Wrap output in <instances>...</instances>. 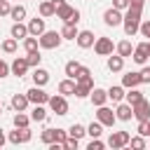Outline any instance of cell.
<instances>
[{"label":"cell","mask_w":150,"mask_h":150,"mask_svg":"<svg viewBox=\"0 0 150 150\" xmlns=\"http://www.w3.org/2000/svg\"><path fill=\"white\" fill-rule=\"evenodd\" d=\"M143 2L145 0H129V5H134V7H143Z\"/></svg>","instance_id":"f907efd6"},{"label":"cell","mask_w":150,"mask_h":150,"mask_svg":"<svg viewBox=\"0 0 150 150\" xmlns=\"http://www.w3.org/2000/svg\"><path fill=\"white\" fill-rule=\"evenodd\" d=\"M115 49H117V54H120L122 59H127V56H131V52H134V45H131L129 40H122V42H117V45H115Z\"/></svg>","instance_id":"cb8c5ba5"},{"label":"cell","mask_w":150,"mask_h":150,"mask_svg":"<svg viewBox=\"0 0 150 150\" xmlns=\"http://www.w3.org/2000/svg\"><path fill=\"white\" fill-rule=\"evenodd\" d=\"M115 117L122 120V122H129V120L134 117V108H131L129 103H122V101H120V105H117V110H115Z\"/></svg>","instance_id":"e0dca14e"},{"label":"cell","mask_w":150,"mask_h":150,"mask_svg":"<svg viewBox=\"0 0 150 150\" xmlns=\"http://www.w3.org/2000/svg\"><path fill=\"white\" fill-rule=\"evenodd\" d=\"M14 127H28L30 124V115H26L23 110H16V115H14Z\"/></svg>","instance_id":"f546056e"},{"label":"cell","mask_w":150,"mask_h":150,"mask_svg":"<svg viewBox=\"0 0 150 150\" xmlns=\"http://www.w3.org/2000/svg\"><path fill=\"white\" fill-rule=\"evenodd\" d=\"M138 84H141V75H138V73H127V75H122V87L131 89V87H138Z\"/></svg>","instance_id":"7402d4cb"},{"label":"cell","mask_w":150,"mask_h":150,"mask_svg":"<svg viewBox=\"0 0 150 150\" xmlns=\"http://www.w3.org/2000/svg\"><path fill=\"white\" fill-rule=\"evenodd\" d=\"M84 134H87V129H84L82 124H77V122L70 124V129H68V136H73V138H82Z\"/></svg>","instance_id":"e575fe53"},{"label":"cell","mask_w":150,"mask_h":150,"mask_svg":"<svg viewBox=\"0 0 150 150\" xmlns=\"http://www.w3.org/2000/svg\"><path fill=\"white\" fill-rule=\"evenodd\" d=\"M5 141H7V136H5V131H2V129H0V148H2V145H5Z\"/></svg>","instance_id":"816d5d0a"},{"label":"cell","mask_w":150,"mask_h":150,"mask_svg":"<svg viewBox=\"0 0 150 150\" xmlns=\"http://www.w3.org/2000/svg\"><path fill=\"white\" fill-rule=\"evenodd\" d=\"M138 33H141L143 38H150V19H148V21H143V19H141V26H138Z\"/></svg>","instance_id":"b9f144b4"},{"label":"cell","mask_w":150,"mask_h":150,"mask_svg":"<svg viewBox=\"0 0 150 150\" xmlns=\"http://www.w3.org/2000/svg\"><path fill=\"white\" fill-rule=\"evenodd\" d=\"M89 96H91V103H94L96 108H98V105H105V101H108V91H105V89H98V87H91Z\"/></svg>","instance_id":"2e32d148"},{"label":"cell","mask_w":150,"mask_h":150,"mask_svg":"<svg viewBox=\"0 0 150 150\" xmlns=\"http://www.w3.org/2000/svg\"><path fill=\"white\" fill-rule=\"evenodd\" d=\"M26 96H28V101H30L33 105H35V103H42V105H45V103L49 101V94H47L42 87H38V84H35V87H30V89L26 91Z\"/></svg>","instance_id":"52a82bcc"},{"label":"cell","mask_w":150,"mask_h":150,"mask_svg":"<svg viewBox=\"0 0 150 150\" xmlns=\"http://www.w3.org/2000/svg\"><path fill=\"white\" fill-rule=\"evenodd\" d=\"M134 108V117L138 120V122H145V120H150V101L143 96L138 103H134L131 105Z\"/></svg>","instance_id":"5b68a950"},{"label":"cell","mask_w":150,"mask_h":150,"mask_svg":"<svg viewBox=\"0 0 150 150\" xmlns=\"http://www.w3.org/2000/svg\"><path fill=\"white\" fill-rule=\"evenodd\" d=\"M112 49H115V45H112L110 38H96V40H94V52H96L98 56H110Z\"/></svg>","instance_id":"8992f818"},{"label":"cell","mask_w":150,"mask_h":150,"mask_svg":"<svg viewBox=\"0 0 150 150\" xmlns=\"http://www.w3.org/2000/svg\"><path fill=\"white\" fill-rule=\"evenodd\" d=\"M7 75H9V66L0 59V77H7Z\"/></svg>","instance_id":"c3c4849f"},{"label":"cell","mask_w":150,"mask_h":150,"mask_svg":"<svg viewBox=\"0 0 150 150\" xmlns=\"http://www.w3.org/2000/svg\"><path fill=\"white\" fill-rule=\"evenodd\" d=\"M75 40H77V45H80L82 49H89V47H94V40H96V38H94L91 30H80Z\"/></svg>","instance_id":"9a60e30c"},{"label":"cell","mask_w":150,"mask_h":150,"mask_svg":"<svg viewBox=\"0 0 150 150\" xmlns=\"http://www.w3.org/2000/svg\"><path fill=\"white\" fill-rule=\"evenodd\" d=\"M59 94H63V96H70V94H75V80H73V77H66V80H61V82H59Z\"/></svg>","instance_id":"44dd1931"},{"label":"cell","mask_w":150,"mask_h":150,"mask_svg":"<svg viewBox=\"0 0 150 150\" xmlns=\"http://www.w3.org/2000/svg\"><path fill=\"white\" fill-rule=\"evenodd\" d=\"M77 68H80V63H77V61H68V63H66V75L75 80V73H77Z\"/></svg>","instance_id":"f35d334b"},{"label":"cell","mask_w":150,"mask_h":150,"mask_svg":"<svg viewBox=\"0 0 150 150\" xmlns=\"http://www.w3.org/2000/svg\"><path fill=\"white\" fill-rule=\"evenodd\" d=\"M9 35H12V38H16V40H21V38H26V35H28V26H26V23H21V21H14V26L9 28Z\"/></svg>","instance_id":"ac0fdd59"},{"label":"cell","mask_w":150,"mask_h":150,"mask_svg":"<svg viewBox=\"0 0 150 150\" xmlns=\"http://www.w3.org/2000/svg\"><path fill=\"white\" fill-rule=\"evenodd\" d=\"M77 33H80V30H77V26H70V23H66V26L61 28V38H63V40H75V38H77Z\"/></svg>","instance_id":"83f0119b"},{"label":"cell","mask_w":150,"mask_h":150,"mask_svg":"<svg viewBox=\"0 0 150 150\" xmlns=\"http://www.w3.org/2000/svg\"><path fill=\"white\" fill-rule=\"evenodd\" d=\"M122 16H124V14H122V9L110 7V9H105V12H103V23L115 28V26H120V23H122Z\"/></svg>","instance_id":"30bf717a"},{"label":"cell","mask_w":150,"mask_h":150,"mask_svg":"<svg viewBox=\"0 0 150 150\" xmlns=\"http://www.w3.org/2000/svg\"><path fill=\"white\" fill-rule=\"evenodd\" d=\"M26 26H28V35H35V38H40V35L47 30V26H45V16H35V19H30Z\"/></svg>","instance_id":"8fae6325"},{"label":"cell","mask_w":150,"mask_h":150,"mask_svg":"<svg viewBox=\"0 0 150 150\" xmlns=\"http://www.w3.org/2000/svg\"><path fill=\"white\" fill-rule=\"evenodd\" d=\"M103 145H105V143H103L101 138H91V143H89V150H103Z\"/></svg>","instance_id":"ee69618b"},{"label":"cell","mask_w":150,"mask_h":150,"mask_svg":"<svg viewBox=\"0 0 150 150\" xmlns=\"http://www.w3.org/2000/svg\"><path fill=\"white\" fill-rule=\"evenodd\" d=\"M40 138H42V143H47V145H49V143H54V141H56V131H54V129H45V131L40 134Z\"/></svg>","instance_id":"74e56055"},{"label":"cell","mask_w":150,"mask_h":150,"mask_svg":"<svg viewBox=\"0 0 150 150\" xmlns=\"http://www.w3.org/2000/svg\"><path fill=\"white\" fill-rule=\"evenodd\" d=\"M87 134L91 136V138H101V134H103V124L96 120V122H91L89 127H87Z\"/></svg>","instance_id":"d6a6232c"},{"label":"cell","mask_w":150,"mask_h":150,"mask_svg":"<svg viewBox=\"0 0 150 150\" xmlns=\"http://www.w3.org/2000/svg\"><path fill=\"white\" fill-rule=\"evenodd\" d=\"M38 12H40V16H45V19H47V16H54V12H56V9H54V2H52V0H42V2H40V7H38Z\"/></svg>","instance_id":"d4e9b609"},{"label":"cell","mask_w":150,"mask_h":150,"mask_svg":"<svg viewBox=\"0 0 150 150\" xmlns=\"http://www.w3.org/2000/svg\"><path fill=\"white\" fill-rule=\"evenodd\" d=\"M124 98H127V103H129V105H134V103H138V101L143 98V91H138L136 87H131L129 91H124Z\"/></svg>","instance_id":"4316f807"},{"label":"cell","mask_w":150,"mask_h":150,"mask_svg":"<svg viewBox=\"0 0 150 150\" xmlns=\"http://www.w3.org/2000/svg\"><path fill=\"white\" fill-rule=\"evenodd\" d=\"M33 138V131L28 127H14V131H9V143L19 145V143H28Z\"/></svg>","instance_id":"277c9868"},{"label":"cell","mask_w":150,"mask_h":150,"mask_svg":"<svg viewBox=\"0 0 150 150\" xmlns=\"http://www.w3.org/2000/svg\"><path fill=\"white\" fill-rule=\"evenodd\" d=\"M0 49H2L5 54H14V52H16V38H7V40H2V42H0Z\"/></svg>","instance_id":"1f68e13d"},{"label":"cell","mask_w":150,"mask_h":150,"mask_svg":"<svg viewBox=\"0 0 150 150\" xmlns=\"http://www.w3.org/2000/svg\"><path fill=\"white\" fill-rule=\"evenodd\" d=\"M91 87H94V80H91V77H87V80H75V96H77V98H87L89 91H91Z\"/></svg>","instance_id":"4fadbf2b"},{"label":"cell","mask_w":150,"mask_h":150,"mask_svg":"<svg viewBox=\"0 0 150 150\" xmlns=\"http://www.w3.org/2000/svg\"><path fill=\"white\" fill-rule=\"evenodd\" d=\"M38 42H40L42 49H56V47L63 42V38H61V33H56V30H45V33L38 38Z\"/></svg>","instance_id":"7a4b0ae2"},{"label":"cell","mask_w":150,"mask_h":150,"mask_svg":"<svg viewBox=\"0 0 150 150\" xmlns=\"http://www.w3.org/2000/svg\"><path fill=\"white\" fill-rule=\"evenodd\" d=\"M112 7L115 9H127L129 7V0H112Z\"/></svg>","instance_id":"bcb514c9"},{"label":"cell","mask_w":150,"mask_h":150,"mask_svg":"<svg viewBox=\"0 0 150 150\" xmlns=\"http://www.w3.org/2000/svg\"><path fill=\"white\" fill-rule=\"evenodd\" d=\"M148 52H150V42H148Z\"/></svg>","instance_id":"db71d44e"},{"label":"cell","mask_w":150,"mask_h":150,"mask_svg":"<svg viewBox=\"0 0 150 150\" xmlns=\"http://www.w3.org/2000/svg\"><path fill=\"white\" fill-rule=\"evenodd\" d=\"M33 82H35L38 87H45V84L49 82V73H47L45 68H38V66H35V70H33Z\"/></svg>","instance_id":"ffe728a7"},{"label":"cell","mask_w":150,"mask_h":150,"mask_svg":"<svg viewBox=\"0 0 150 150\" xmlns=\"http://www.w3.org/2000/svg\"><path fill=\"white\" fill-rule=\"evenodd\" d=\"M9 9H12V5H9V0H0V16H5V14H9Z\"/></svg>","instance_id":"f6af8a7d"},{"label":"cell","mask_w":150,"mask_h":150,"mask_svg":"<svg viewBox=\"0 0 150 150\" xmlns=\"http://www.w3.org/2000/svg\"><path fill=\"white\" fill-rule=\"evenodd\" d=\"M129 145L136 148V150H143V148H145V136H141V134H138V136H131V138H129Z\"/></svg>","instance_id":"d590c367"},{"label":"cell","mask_w":150,"mask_h":150,"mask_svg":"<svg viewBox=\"0 0 150 150\" xmlns=\"http://www.w3.org/2000/svg\"><path fill=\"white\" fill-rule=\"evenodd\" d=\"M28 61H26V56H16L14 61H12V66H9V70H12V75H16V77H23L26 73H28Z\"/></svg>","instance_id":"7c38bea8"},{"label":"cell","mask_w":150,"mask_h":150,"mask_svg":"<svg viewBox=\"0 0 150 150\" xmlns=\"http://www.w3.org/2000/svg\"><path fill=\"white\" fill-rule=\"evenodd\" d=\"M129 134L127 131H112L110 134V138H108V145L112 148V150H120V148H124V145H129Z\"/></svg>","instance_id":"9c48e42d"},{"label":"cell","mask_w":150,"mask_h":150,"mask_svg":"<svg viewBox=\"0 0 150 150\" xmlns=\"http://www.w3.org/2000/svg\"><path fill=\"white\" fill-rule=\"evenodd\" d=\"M96 120L103 124V127H112L115 122H117V117H115V112L108 108V105H98V110H96Z\"/></svg>","instance_id":"ba28073f"},{"label":"cell","mask_w":150,"mask_h":150,"mask_svg":"<svg viewBox=\"0 0 150 150\" xmlns=\"http://www.w3.org/2000/svg\"><path fill=\"white\" fill-rule=\"evenodd\" d=\"M148 136H150V120H148Z\"/></svg>","instance_id":"f5cc1de1"},{"label":"cell","mask_w":150,"mask_h":150,"mask_svg":"<svg viewBox=\"0 0 150 150\" xmlns=\"http://www.w3.org/2000/svg\"><path fill=\"white\" fill-rule=\"evenodd\" d=\"M122 68H124V59H122L120 54H115V56L110 54V56H108V70H110V73H120Z\"/></svg>","instance_id":"d6986e66"},{"label":"cell","mask_w":150,"mask_h":150,"mask_svg":"<svg viewBox=\"0 0 150 150\" xmlns=\"http://www.w3.org/2000/svg\"><path fill=\"white\" fill-rule=\"evenodd\" d=\"M0 108H2V101H0Z\"/></svg>","instance_id":"11a10c76"},{"label":"cell","mask_w":150,"mask_h":150,"mask_svg":"<svg viewBox=\"0 0 150 150\" xmlns=\"http://www.w3.org/2000/svg\"><path fill=\"white\" fill-rule=\"evenodd\" d=\"M131 59L136 61V63H145L148 59H150V52H148V42H141V45H136L134 47V52H131Z\"/></svg>","instance_id":"5bb4252c"},{"label":"cell","mask_w":150,"mask_h":150,"mask_svg":"<svg viewBox=\"0 0 150 150\" xmlns=\"http://www.w3.org/2000/svg\"><path fill=\"white\" fill-rule=\"evenodd\" d=\"M28 103H30V101H28L26 94H14V96H12V108H14V110H26Z\"/></svg>","instance_id":"603a6c76"},{"label":"cell","mask_w":150,"mask_h":150,"mask_svg":"<svg viewBox=\"0 0 150 150\" xmlns=\"http://www.w3.org/2000/svg\"><path fill=\"white\" fill-rule=\"evenodd\" d=\"M87 77H91V70L87 66H80L77 73H75V80H87Z\"/></svg>","instance_id":"ab89813d"},{"label":"cell","mask_w":150,"mask_h":150,"mask_svg":"<svg viewBox=\"0 0 150 150\" xmlns=\"http://www.w3.org/2000/svg\"><path fill=\"white\" fill-rule=\"evenodd\" d=\"M9 16H12L14 21H23V19H26V7H23V5H14V7L9 9Z\"/></svg>","instance_id":"4dcf8cb0"},{"label":"cell","mask_w":150,"mask_h":150,"mask_svg":"<svg viewBox=\"0 0 150 150\" xmlns=\"http://www.w3.org/2000/svg\"><path fill=\"white\" fill-rule=\"evenodd\" d=\"M108 98H110L112 103H120V101L124 98V87H110V89H108Z\"/></svg>","instance_id":"f1b7e54d"},{"label":"cell","mask_w":150,"mask_h":150,"mask_svg":"<svg viewBox=\"0 0 150 150\" xmlns=\"http://www.w3.org/2000/svg\"><path fill=\"white\" fill-rule=\"evenodd\" d=\"M138 134L141 136H148V120L145 122H138Z\"/></svg>","instance_id":"681fc988"},{"label":"cell","mask_w":150,"mask_h":150,"mask_svg":"<svg viewBox=\"0 0 150 150\" xmlns=\"http://www.w3.org/2000/svg\"><path fill=\"white\" fill-rule=\"evenodd\" d=\"M77 145H80V138H73V136H68V138L63 141V148H66V150H77Z\"/></svg>","instance_id":"60d3db41"},{"label":"cell","mask_w":150,"mask_h":150,"mask_svg":"<svg viewBox=\"0 0 150 150\" xmlns=\"http://www.w3.org/2000/svg\"><path fill=\"white\" fill-rule=\"evenodd\" d=\"M49 110L56 112V115H68V101L63 94H56V96H49Z\"/></svg>","instance_id":"3957f363"},{"label":"cell","mask_w":150,"mask_h":150,"mask_svg":"<svg viewBox=\"0 0 150 150\" xmlns=\"http://www.w3.org/2000/svg\"><path fill=\"white\" fill-rule=\"evenodd\" d=\"M23 47H26V52H35V49L40 47V42H38L35 35H26V38H23Z\"/></svg>","instance_id":"836d02e7"},{"label":"cell","mask_w":150,"mask_h":150,"mask_svg":"<svg viewBox=\"0 0 150 150\" xmlns=\"http://www.w3.org/2000/svg\"><path fill=\"white\" fill-rule=\"evenodd\" d=\"M138 75H141V84H143V82H150V66H145V63H143V68H141V73H138Z\"/></svg>","instance_id":"7bdbcfd3"},{"label":"cell","mask_w":150,"mask_h":150,"mask_svg":"<svg viewBox=\"0 0 150 150\" xmlns=\"http://www.w3.org/2000/svg\"><path fill=\"white\" fill-rule=\"evenodd\" d=\"M30 120L33 122H45L47 120V110L42 108V103H35V108L30 110Z\"/></svg>","instance_id":"484cf974"},{"label":"cell","mask_w":150,"mask_h":150,"mask_svg":"<svg viewBox=\"0 0 150 150\" xmlns=\"http://www.w3.org/2000/svg\"><path fill=\"white\" fill-rule=\"evenodd\" d=\"M54 131H56V141H59V143H63V141L68 138V131H63V129H54Z\"/></svg>","instance_id":"7dc6e473"},{"label":"cell","mask_w":150,"mask_h":150,"mask_svg":"<svg viewBox=\"0 0 150 150\" xmlns=\"http://www.w3.org/2000/svg\"><path fill=\"white\" fill-rule=\"evenodd\" d=\"M40 59H42V56H40V52H38V49H35V52H28V56H26V61H28V66H30V68L40 66Z\"/></svg>","instance_id":"8d00e7d4"},{"label":"cell","mask_w":150,"mask_h":150,"mask_svg":"<svg viewBox=\"0 0 150 150\" xmlns=\"http://www.w3.org/2000/svg\"><path fill=\"white\" fill-rule=\"evenodd\" d=\"M141 12H143V7H134V5H129V7L124 9L122 26H124L127 38H131V35L138 33V26H141Z\"/></svg>","instance_id":"6da1fadb"}]
</instances>
